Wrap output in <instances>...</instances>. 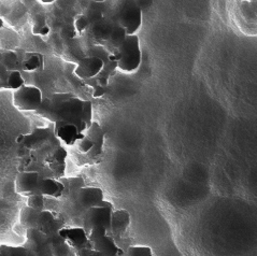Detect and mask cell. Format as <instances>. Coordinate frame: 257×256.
<instances>
[{
  "mask_svg": "<svg viewBox=\"0 0 257 256\" xmlns=\"http://www.w3.org/2000/svg\"><path fill=\"white\" fill-rule=\"evenodd\" d=\"M142 59L140 39L138 35H127L125 42L120 48V59L118 69L124 72H134L139 68Z\"/></svg>",
  "mask_w": 257,
  "mask_h": 256,
  "instance_id": "4",
  "label": "cell"
},
{
  "mask_svg": "<svg viewBox=\"0 0 257 256\" xmlns=\"http://www.w3.org/2000/svg\"><path fill=\"white\" fill-rule=\"evenodd\" d=\"M67 157H68V151L62 146L57 148L55 151H53V152L45 158L44 164L50 165L55 162H66Z\"/></svg>",
  "mask_w": 257,
  "mask_h": 256,
  "instance_id": "30",
  "label": "cell"
},
{
  "mask_svg": "<svg viewBox=\"0 0 257 256\" xmlns=\"http://www.w3.org/2000/svg\"><path fill=\"white\" fill-rule=\"evenodd\" d=\"M28 256H54L48 236L36 228L26 229V241L23 243Z\"/></svg>",
  "mask_w": 257,
  "mask_h": 256,
  "instance_id": "10",
  "label": "cell"
},
{
  "mask_svg": "<svg viewBox=\"0 0 257 256\" xmlns=\"http://www.w3.org/2000/svg\"><path fill=\"white\" fill-rule=\"evenodd\" d=\"M30 152H32V150H29V149L26 148L25 146L18 145V151H17L18 158H21V157H23V156H26V155H28Z\"/></svg>",
  "mask_w": 257,
  "mask_h": 256,
  "instance_id": "36",
  "label": "cell"
},
{
  "mask_svg": "<svg viewBox=\"0 0 257 256\" xmlns=\"http://www.w3.org/2000/svg\"><path fill=\"white\" fill-rule=\"evenodd\" d=\"M59 140L54 132V124L49 127H39L27 135H19L15 140L18 145H23L29 150L37 151L40 148L49 145L51 142H55Z\"/></svg>",
  "mask_w": 257,
  "mask_h": 256,
  "instance_id": "9",
  "label": "cell"
},
{
  "mask_svg": "<svg viewBox=\"0 0 257 256\" xmlns=\"http://www.w3.org/2000/svg\"><path fill=\"white\" fill-rule=\"evenodd\" d=\"M131 224V215L126 210H117L113 211L111 226L108 231V235L114 240L122 238L126 232L128 226Z\"/></svg>",
  "mask_w": 257,
  "mask_h": 256,
  "instance_id": "18",
  "label": "cell"
},
{
  "mask_svg": "<svg viewBox=\"0 0 257 256\" xmlns=\"http://www.w3.org/2000/svg\"><path fill=\"white\" fill-rule=\"evenodd\" d=\"M60 182H62L65 186V191L64 194L62 196V198H66L68 196L71 195L72 193H74L75 191L80 190L82 187H85V182H84V179L82 177H64V178H60L59 179Z\"/></svg>",
  "mask_w": 257,
  "mask_h": 256,
  "instance_id": "22",
  "label": "cell"
},
{
  "mask_svg": "<svg viewBox=\"0 0 257 256\" xmlns=\"http://www.w3.org/2000/svg\"><path fill=\"white\" fill-rule=\"evenodd\" d=\"M108 18L113 25L126 30L127 35H136L142 25V11L136 0H117Z\"/></svg>",
  "mask_w": 257,
  "mask_h": 256,
  "instance_id": "3",
  "label": "cell"
},
{
  "mask_svg": "<svg viewBox=\"0 0 257 256\" xmlns=\"http://www.w3.org/2000/svg\"><path fill=\"white\" fill-rule=\"evenodd\" d=\"M64 191L65 186L59 180L53 178H39L38 188L35 191L34 195L39 194L48 198L60 199L64 194Z\"/></svg>",
  "mask_w": 257,
  "mask_h": 256,
  "instance_id": "17",
  "label": "cell"
},
{
  "mask_svg": "<svg viewBox=\"0 0 257 256\" xmlns=\"http://www.w3.org/2000/svg\"><path fill=\"white\" fill-rule=\"evenodd\" d=\"M75 146L78 147V150L80 151L81 153L86 155L87 153L90 152V151H92V149L94 147V142H93L92 139L88 137V136H86L84 134V137H83L81 140H79Z\"/></svg>",
  "mask_w": 257,
  "mask_h": 256,
  "instance_id": "33",
  "label": "cell"
},
{
  "mask_svg": "<svg viewBox=\"0 0 257 256\" xmlns=\"http://www.w3.org/2000/svg\"><path fill=\"white\" fill-rule=\"evenodd\" d=\"M38 183H39V173L38 172H18L17 179H15V191L23 196L29 197V196L34 195L38 188Z\"/></svg>",
  "mask_w": 257,
  "mask_h": 256,
  "instance_id": "15",
  "label": "cell"
},
{
  "mask_svg": "<svg viewBox=\"0 0 257 256\" xmlns=\"http://www.w3.org/2000/svg\"><path fill=\"white\" fill-rule=\"evenodd\" d=\"M86 136L93 140L94 147L89 153L86 154L90 164L100 163L103 155V143H104V133L102 127L97 122L92 123L90 127L84 133Z\"/></svg>",
  "mask_w": 257,
  "mask_h": 256,
  "instance_id": "13",
  "label": "cell"
},
{
  "mask_svg": "<svg viewBox=\"0 0 257 256\" xmlns=\"http://www.w3.org/2000/svg\"><path fill=\"white\" fill-rule=\"evenodd\" d=\"M246 2H250L251 3V2H254V0H246Z\"/></svg>",
  "mask_w": 257,
  "mask_h": 256,
  "instance_id": "41",
  "label": "cell"
},
{
  "mask_svg": "<svg viewBox=\"0 0 257 256\" xmlns=\"http://www.w3.org/2000/svg\"><path fill=\"white\" fill-rule=\"evenodd\" d=\"M66 242L69 244L75 252L82 248H93V244L88 239V235L81 226H65L59 230Z\"/></svg>",
  "mask_w": 257,
  "mask_h": 256,
  "instance_id": "11",
  "label": "cell"
},
{
  "mask_svg": "<svg viewBox=\"0 0 257 256\" xmlns=\"http://www.w3.org/2000/svg\"><path fill=\"white\" fill-rule=\"evenodd\" d=\"M18 172H24L34 162H37V155L35 151H32L28 155L18 158Z\"/></svg>",
  "mask_w": 257,
  "mask_h": 256,
  "instance_id": "31",
  "label": "cell"
},
{
  "mask_svg": "<svg viewBox=\"0 0 257 256\" xmlns=\"http://www.w3.org/2000/svg\"><path fill=\"white\" fill-rule=\"evenodd\" d=\"M89 20L87 18V15H79L74 22V28L77 30V33L79 35H83L85 34V32H87L89 28Z\"/></svg>",
  "mask_w": 257,
  "mask_h": 256,
  "instance_id": "32",
  "label": "cell"
},
{
  "mask_svg": "<svg viewBox=\"0 0 257 256\" xmlns=\"http://www.w3.org/2000/svg\"><path fill=\"white\" fill-rule=\"evenodd\" d=\"M78 256H102L100 252L96 251L95 248H82L77 252Z\"/></svg>",
  "mask_w": 257,
  "mask_h": 256,
  "instance_id": "34",
  "label": "cell"
},
{
  "mask_svg": "<svg viewBox=\"0 0 257 256\" xmlns=\"http://www.w3.org/2000/svg\"><path fill=\"white\" fill-rule=\"evenodd\" d=\"M24 85H25V80L22 77V73L20 72V70L10 71L9 79H8L7 89L17 90Z\"/></svg>",
  "mask_w": 257,
  "mask_h": 256,
  "instance_id": "26",
  "label": "cell"
},
{
  "mask_svg": "<svg viewBox=\"0 0 257 256\" xmlns=\"http://www.w3.org/2000/svg\"><path fill=\"white\" fill-rule=\"evenodd\" d=\"M93 97L94 98H99L101 96H103L105 93H107V87H103L101 85H96L95 87H93Z\"/></svg>",
  "mask_w": 257,
  "mask_h": 256,
  "instance_id": "35",
  "label": "cell"
},
{
  "mask_svg": "<svg viewBox=\"0 0 257 256\" xmlns=\"http://www.w3.org/2000/svg\"><path fill=\"white\" fill-rule=\"evenodd\" d=\"M51 33V28L48 25L47 19L43 14H36L33 19V34L35 36L45 37Z\"/></svg>",
  "mask_w": 257,
  "mask_h": 256,
  "instance_id": "24",
  "label": "cell"
},
{
  "mask_svg": "<svg viewBox=\"0 0 257 256\" xmlns=\"http://www.w3.org/2000/svg\"><path fill=\"white\" fill-rule=\"evenodd\" d=\"M52 252L54 256H77V252L66 241L52 245Z\"/></svg>",
  "mask_w": 257,
  "mask_h": 256,
  "instance_id": "28",
  "label": "cell"
},
{
  "mask_svg": "<svg viewBox=\"0 0 257 256\" xmlns=\"http://www.w3.org/2000/svg\"><path fill=\"white\" fill-rule=\"evenodd\" d=\"M4 26H5V23H4L3 19H2V18H0V29H2V28H4Z\"/></svg>",
  "mask_w": 257,
  "mask_h": 256,
  "instance_id": "39",
  "label": "cell"
},
{
  "mask_svg": "<svg viewBox=\"0 0 257 256\" xmlns=\"http://www.w3.org/2000/svg\"><path fill=\"white\" fill-rule=\"evenodd\" d=\"M104 200L103 191L99 187L85 186L75 191L66 198L58 199L57 215L67 226H81L82 218L92 207L99 206Z\"/></svg>",
  "mask_w": 257,
  "mask_h": 256,
  "instance_id": "2",
  "label": "cell"
},
{
  "mask_svg": "<svg viewBox=\"0 0 257 256\" xmlns=\"http://www.w3.org/2000/svg\"><path fill=\"white\" fill-rule=\"evenodd\" d=\"M56 216L57 213L51 210L38 211L25 206L21 209L20 223L25 229L36 228L44 233Z\"/></svg>",
  "mask_w": 257,
  "mask_h": 256,
  "instance_id": "7",
  "label": "cell"
},
{
  "mask_svg": "<svg viewBox=\"0 0 257 256\" xmlns=\"http://www.w3.org/2000/svg\"><path fill=\"white\" fill-rule=\"evenodd\" d=\"M43 56L36 52H27L21 60V67L23 68V70L28 72L41 70L43 68Z\"/></svg>",
  "mask_w": 257,
  "mask_h": 256,
  "instance_id": "21",
  "label": "cell"
},
{
  "mask_svg": "<svg viewBox=\"0 0 257 256\" xmlns=\"http://www.w3.org/2000/svg\"><path fill=\"white\" fill-rule=\"evenodd\" d=\"M103 60L94 55H87L85 57H83L79 60L78 66L75 68L74 73L75 75L85 81L88 79H92L97 77L98 74L100 73V71L103 69Z\"/></svg>",
  "mask_w": 257,
  "mask_h": 256,
  "instance_id": "12",
  "label": "cell"
},
{
  "mask_svg": "<svg viewBox=\"0 0 257 256\" xmlns=\"http://www.w3.org/2000/svg\"><path fill=\"white\" fill-rule=\"evenodd\" d=\"M127 37L126 30L118 25L113 26L109 39L104 43L103 47L109 53H114L120 50Z\"/></svg>",
  "mask_w": 257,
  "mask_h": 256,
  "instance_id": "20",
  "label": "cell"
},
{
  "mask_svg": "<svg viewBox=\"0 0 257 256\" xmlns=\"http://www.w3.org/2000/svg\"><path fill=\"white\" fill-rule=\"evenodd\" d=\"M35 113L49 119L52 124L60 120L72 123L83 134L94 122L92 101L81 99L71 93L53 94L43 98L40 108Z\"/></svg>",
  "mask_w": 257,
  "mask_h": 256,
  "instance_id": "1",
  "label": "cell"
},
{
  "mask_svg": "<svg viewBox=\"0 0 257 256\" xmlns=\"http://www.w3.org/2000/svg\"><path fill=\"white\" fill-rule=\"evenodd\" d=\"M113 211H114V207L112 203L103 200L99 206L92 207L86 211L82 218V227L84 228L87 235H89L90 230L98 225L103 226L107 231H109Z\"/></svg>",
  "mask_w": 257,
  "mask_h": 256,
  "instance_id": "5",
  "label": "cell"
},
{
  "mask_svg": "<svg viewBox=\"0 0 257 256\" xmlns=\"http://www.w3.org/2000/svg\"><path fill=\"white\" fill-rule=\"evenodd\" d=\"M0 256H28L24 245L0 244Z\"/></svg>",
  "mask_w": 257,
  "mask_h": 256,
  "instance_id": "25",
  "label": "cell"
},
{
  "mask_svg": "<svg viewBox=\"0 0 257 256\" xmlns=\"http://www.w3.org/2000/svg\"><path fill=\"white\" fill-rule=\"evenodd\" d=\"M122 256H155L152 252V248L150 246L143 245H135L130 246L128 250L124 251Z\"/></svg>",
  "mask_w": 257,
  "mask_h": 256,
  "instance_id": "29",
  "label": "cell"
},
{
  "mask_svg": "<svg viewBox=\"0 0 257 256\" xmlns=\"http://www.w3.org/2000/svg\"><path fill=\"white\" fill-rule=\"evenodd\" d=\"M93 248L100 252L102 256H122L124 253L123 248L116 244L114 238L109 236L108 233L95 240L93 242Z\"/></svg>",
  "mask_w": 257,
  "mask_h": 256,
  "instance_id": "19",
  "label": "cell"
},
{
  "mask_svg": "<svg viewBox=\"0 0 257 256\" xmlns=\"http://www.w3.org/2000/svg\"><path fill=\"white\" fill-rule=\"evenodd\" d=\"M0 63L9 71L19 70L21 67L19 56L14 51H5L0 53Z\"/></svg>",
  "mask_w": 257,
  "mask_h": 256,
  "instance_id": "23",
  "label": "cell"
},
{
  "mask_svg": "<svg viewBox=\"0 0 257 256\" xmlns=\"http://www.w3.org/2000/svg\"><path fill=\"white\" fill-rule=\"evenodd\" d=\"M40 3H42V4H45V5H49V4H53V3H55L56 0H39Z\"/></svg>",
  "mask_w": 257,
  "mask_h": 256,
  "instance_id": "38",
  "label": "cell"
},
{
  "mask_svg": "<svg viewBox=\"0 0 257 256\" xmlns=\"http://www.w3.org/2000/svg\"><path fill=\"white\" fill-rule=\"evenodd\" d=\"M113 26L114 25L112 22L105 17L90 22L88 30L95 45H104L109 39Z\"/></svg>",
  "mask_w": 257,
  "mask_h": 256,
  "instance_id": "16",
  "label": "cell"
},
{
  "mask_svg": "<svg viewBox=\"0 0 257 256\" xmlns=\"http://www.w3.org/2000/svg\"><path fill=\"white\" fill-rule=\"evenodd\" d=\"M47 201L48 199L45 196L36 194V195L29 196L27 198V206L38 211H43V210H47Z\"/></svg>",
  "mask_w": 257,
  "mask_h": 256,
  "instance_id": "27",
  "label": "cell"
},
{
  "mask_svg": "<svg viewBox=\"0 0 257 256\" xmlns=\"http://www.w3.org/2000/svg\"><path fill=\"white\" fill-rule=\"evenodd\" d=\"M95 3H103V2H105V0H94Z\"/></svg>",
  "mask_w": 257,
  "mask_h": 256,
  "instance_id": "40",
  "label": "cell"
},
{
  "mask_svg": "<svg viewBox=\"0 0 257 256\" xmlns=\"http://www.w3.org/2000/svg\"><path fill=\"white\" fill-rule=\"evenodd\" d=\"M231 14L241 32L247 36H257V18L251 8L250 2L236 0Z\"/></svg>",
  "mask_w": 257,
  "mask_h": 256,
  "instance_id": "6",
  "label": "cell"
},
{
  "mask_svg": "<svg viewBox=\"0 0 257 256\" xmlns=\"http://www.w3.org/2000/svg\"><path fill=\"white\" fill-rule=\"evenodd\" d=\"M250 5H251V8H252L254 13H255V15H256V18H257V0H254V2H251Z\"/></svg>",
  "mask_w": 257,
  "mask_h": 256,
  "instance_id": "37",
  "label": "cell"
},
{
  "mask_svg": "<svg viewBox=\"0 0 257 256\" xmlns=\"http://www.w3.org/2000/svg\"><path fill=\"white\" fill-rule=\"evenodd\" d=\"M54 132L60 142L70 147L77 145V142L84 137V134L81 133L74 124L63 120L54 123Z\"/></svg>",
  "mask_w": 257,
  "mask_h": 256,
  "instance_id": "14",
  "label": "cell"
},
{
  "mask_svg": "<svg viewBox=\"0 0 257 256\" xmlns=\"http://www.w3.org/2000/svg\"><path fill=\"white\" fill-rule=\"evenodd\" d=\"M42 101L43 94L37 86L24 85L13 93V104L20 111L36 112L40 108Z\"/></svg>",
  "mask_w": 257,
  "mask_h": 256,
  "instance_id": "8",
  "label": "cell"
},
{
  "mask_svg": "<svg viewBox=\"0 0 257 256\" xmlns=\"http://www.w3.org/2000/svg\"><path fill=\"white\" fill-rule=\"evenodd\" d=\"M77 256H78V255H77Z\"/></svg>",
  "mask_w": 257,
  "mask_h": 256,
  "instance_id": "42",
  "label": "cell"
}]
</instances>
